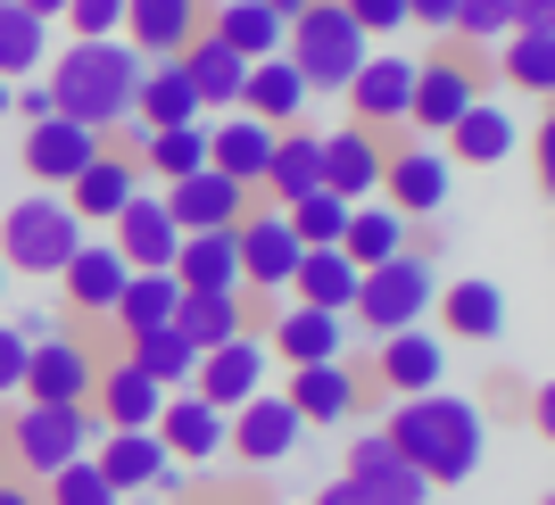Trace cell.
<instances>
[{
    "mask_svg": "<svg viewBox=\"0 0 555 505\" xmlns=\"http://www.w3.org/2000/svg\"><path fill=\"white\" fill-rule=\"evenodd\" d=\"M382 439H390L398 456L415 464L431 489H456L481 472L489 456V423L473 398L456 390H423V398H390V414H382Z\"/></svg>",
    "mask_w": 555,
    "mask_h": 505,
    "instance_id": "cell-1",
    "label": "cell"
},
{
    "mask_svg": "<svg viewBox=\"0 0 555 505\" xmlns=\"http://www.w3.org/2000/svg\"><path fill=\"white\" fill-rule=\"evenodd\" d=\"M50 108L67 116V125H92V133H116L125 116H133V83H141V50L125 42V34H108V42H67L50 50Z\"/></svg>",
    "mask_w": 555,
    "mask_h": 505,
    "instance_id": "cell-2",
    "label": "cell"
},
{
    "mask_svg": "<svg viewBox=\"0 0 555 505\" xmlns=\"http://www.w3.org/2000/svg\"><path fill=\"white\" fill-rule=\"evenodd\" d=\"M0 448H9V472H17V481L42 489L50 472H67L75 456L100 448V414L92 406H34V398H17V414L0 423Z\"/></svg>",
    "mask_w": 555,
    "mask_h": 505,
    "instance_id": "cell-3",
    "label": "cell"
},
{
    "mask_svg": "<svg viewBox=\"0 0 555 505\" xmlns=\"http://www.w3.org/2000/svg\"><path fill=\"white\" fill-rule=\"evenodd\" d=\"M282 59L307 75V92H348V75L373 59V34L348 17L340 0H315V9H299L282 25Z\"/></svg>",
    "mask_w": 555,
    "mask_h": 505,
    "instance_id": "cell-4",
    "label": "cell"
},
{
    "mask_svg": "<svg viewBox=\"0 0 555 505\" xmlns=\"http://www.w3.org/2000/svg\"><path fill=\"white\" fill-rule=\"evenodd\" d=\"M431 299H440V274H431V257L398 249V257H382V266H365V274H357L348 323H357L365 340H390V332H406V323L431 315Z\"/></svg>",
    "mask_w": 555,
    "mask_h": 505,
    "instance_id": "cell-5",
    "label": "cell"
},
{
    "mask_svg": "<svg viewBox=\"0 0 555 505\" xmlns=\"http://www.w3.org/2000/svg\"><path fill=\"white\" fill-rule=\"evenodd\" d=\"M83 249V224H75V207L59 191H25L9 216H0V266L9 274H42L59 282V266Z\"/></svg>",
    "mask_w": 555,
    "mask_h": 505,
    "instance_id": "cell-6",
    "label": "cell"
},
{
    "mask_svg": "<svg viewBox=\"0 0 555 505\" xmlns=\"http://www.w3.org/2000/svg\"><path fill=\"white\" fill-rule=\"evenodd\" d=\"M448 191H456V166H448L440 141H390V158H382V207H398L406 224L423 216H440Z\"/></svg>",
    "mask_w": 555,
    "mask_h": 505,
    "instance_id": "cell-7",
    "label": "cell"
},
{
    "mask_svg": "<svg viewBox=\"0 0 555 505\" xmlns=\"http://www.w3.org/2000/svg\"><path fill=\"white\" fill-rule=\"evenodd\" d=\"M299 439H307V423L291 414V398H282V390H257L249 406L224 414V456H241L249 472L291 464V456H299Z\"/></svg>",
    "mask_w": 555,
    "mask_h": 505,
    "instance_id": "cell-8",
    "label": "cell"
},
{
    "mask_svg": "<svg viewBox=\"0 0 555 505\" xmlns=\"http://www.w3.org/2000/svg\"><path fill=\"white\" fill-rule=\"evenodd\" d=\"M232 241H241V290H291V274H299L307 249H299V232H291V216H282L274 199L241 207Z\"/></svg>",
    "mask_w": 555,
    "mask_h": 505,
    "instance_id": "cell-9",
    "label": "cell"
},
{
    "mask_svg": "<svg viewBox=\"0 0 555 505\" xmlns=\"http://www.w3.org/2000/svg\"><path fill=\"white\" fill-rule=\"evenodd\" d=\"M92 464L108 472V489H116V497H133V489H150L158 505H175V497H183V464H175V456L158 448V431H100Z\"/></svg>",
    "mask_w": 555,
    "mask_h": 505,
    "instance_id": "cell-10",
    "label": "cell"
},
{
    "mask_svg": "<svg viewBox=\"0 0 555 505\" xmlns=\"http://www.w3.org/2000/svg\"><path fill=\"white\" fill-rule=\"evenodd\" d=\"M92 373H100L92 348L75 340V332H50V340L25 348L17 398H34V406H92Z\"/></svg>",
    "mask_w": 555,
    "mask_h": 505,
    "instance_id": "cell-11",
    "label": "cell"
},
{
    "mask_svg": "<svg viewBox=\"0 0 555 505\" xmlns=\"http://www.w3.org/2000/svg\"><path fill=\"white\" fill-rule=\"evenodd\" d=\"M473 100H481V67L473 59H415V100H406L415 141H440Z\"/></svg>",
    "mask_w": 555,
    "mask_h": 505,
    "instance_id": "cell-12",
    "label": "cell"
},
{
    "mask_svg": "<svg viewBox=\"0 0 555 505\" xmlns=\"http://www.w3.org/2000/svg\"><path fill=\"white\" fill-rule=\"evenodd\" d=\"M108 241H116V257H125L133 274H166V266H175V249H183V224L166 216V191H150V183H141L133 199L116 207Z\"/></svg>",
    "mask_w": 555,
    "mask_h": 505,
    "instance_id": "cell-13",
    "label": "cell"
},
{
    "mask_svg": "<svg viewBox=\"0 0 555 505\" xmlns=\"http://www.w3.org/2000/svg\"><path fill=\"white\" fill-rule=\"evenodd\" d=\"M141 183H150V174H141V158H133V150H116V141H100V158L83 166V174H75V183L59 191V199L75 207V224H83V232H108V224H116V207L133 199Z\"/></svg>",
    "mask_w": 555,
    "mask_h": 505,
    "instance_id": "cell-14",
    "label": "cell"
},
{
    "mask_svg": "<svg viewBox=\"0 0 555 505\" xmlns=\"http://www.w3.org/2000/svg\"><path fill=\"white\" fill-rule=\"evenodd\" d=\"M373 381L390 398H423L448 381V340L440 332H423V323H406V332H390V340H373Z\"/></svg>",
    "mask_w": 555,
    "mask_h": 505,
    "instance_id": "cell-15",
    "label": "cell"
},
{
    "mask_svg": "<svg viewBox=\"0 0 555 505\" xmlns=\"http://www.w3.org/2000/svg\"><path fill=\"white\" fill-rule=\"evenodd\" d=\"M266 390V340H224V348H199V365H191V398H208L216 414L249 406V398Z\"/></svg>",
    "mask_w": 555,
    "mask_h": 505,
    "instance_id": "cell-16",
    "label": "cell"
},
{
    "mask_svg": "<svg viewBox=\"0 0 555 505\" xmlns=\"http://www.w3.org/2000/svg\"><path fill=\"white\" fill-rule=\"evenodd\" d=\"M357 497H373V505H431V481H423L415 464L398 456L382 431H357V448H348V472H340Z\"/></svg>",
    "mask_w": 555,
    "mask_h": 505,
    "instance_id": "cell-17",
    "label": "cell"
},
{
    "mask_svg": "<svg viewBox=\"0 0 555 505\" xmlns=\"http://www.w3.org/2000/svg\"><path fill=\"white\" fill-rule=\"evenodd\" d=\"M125 282H133V266L116 257V241H100V232H83V249L59 266V290H67L75 315H116V299H125Z\"/></svg>",
    "mask_w": 555,
    "mask_h": 505,
    "instance_id": "cell-18",
    "label": "cell"
},
{
    "mask_svg": "<svg viewBox=\"0 0 555 505\" xmlns=\"http://www.w3.org/2000/svg\"><path fill=\"white\" fill-rule=\"evenodd\" d=\"M440 150H448V166H506L514 150H522V116L506 108V100H473V108L456 116L440 133Z\"/></svg>",
    "mask_w": 555,
    "mask_h": 505,
    "instance_id": "cell-19",
    "label": "cell"
},
{
    "mask_svg": "<svg viewBox=\"0 0 555 505\" xmlns=\"http://www.w3.org/2000/svg\"><path fill=\"white\" fill-rule=\"evenodd\" d=\"M100 141L108 133H92V125H67V116H42V125H25V174L42 191H67L83 166L100 158Z\"/></svg>",
    "mask_w": 555,
    "mask_h": 505,
    "instance_id": "cell-20",
    "label": "cell"
},
{
    "mask_svg": "<svg viewBox=\"0 0 555 505\" xmlns=\"http://www.w3.org/2000/svg\"><path fill=\"white\" fill-rule=\"evenodd\" d=\"M158 406H166V390L133 365V357H108V365L92 373V414H100V431H150V423H158Z\"/></svg>",
    "mask_w": 555,
    "mask_h": 505,
    "instance_id": "cell-21",
    "label": "cell"
},
{
    "mask_svg": "<svg viewBox=\"0 0 555 505\" xmlns=\"http://www.w3.org/2000/svg\"><path fill=\"white\" fill-rule=\"evenodd\" d=\"M406 100H415V59H382L373 50L365 67L348 75V125L390 133V125H406Z\"/></svg>",
    "mask_w": 555,
    "mask_h": 505,
    "instance_id": "cell-22",
    "label": "cell"
},
{
    "mask_svg": "<svg viewBox=\"0 0 555 505\" xmlns=\"http://www.w3.org/2000/svg\"><path fill=\"white\" fill-rule=\"evenodd\" d=\"M382 158H390V141L373 133V125H340V133H324V191H340L348 207L382 199Z\"/></svg>",
    "mask_w": 555,
    "mask_h": 505,
    "instance_id": "cell-23",
    "label": "cell"
},
{
    "mask_svg": "<svg viewBox=\"0 0 555 505\" xmlns=\"http://www.w3.org/2000/svg\"><path fill=\"white\" fill-rule=\"evenodd\" d=\"M141 59H183L191 34H208V0H125V25H116Z\"/></svg>",
    "mask_w": 555,
    "mask_h": 505,
    "instance_id": "cell-24",
    "label": "cell"
},
{
    "mask_svg": "<svg viewBox=\"0 0 555 505\" xmlns=\"http://www.w3.org/2000/svg\"><path fill=\"white\" fill-rule=\"evenodd\" d=\"M150 431H158V448L175 464H224V414H216L208 398H191V390H166Z\"/></svg>",
    "mask_w": 555,
    "mask_h": 505,
    "instance_id": "cell-25",
    "label": "cell"
},
{
    "mask_svg": "<svg viewBox=\"0 0 555 505\" xmlns=\"http://www.w3.org/2000/svg\"><path fill=\"white\" fill-rule=\"evenodd\" d=\"M431 323H440L448 340H473L489 348L498 332H506V290L481 274H464V282H440V299H431Z\"/></svg>",
    "mask_w": 555,
    "mask_h": 505,
    "instance_id": "cell-26",
    "label": "cell"
},
{
    "mask_svg": "<svg viewBox=\"0 0 555 505\" xmlns=\"http://www.w3.org/2000/svg\"><path fill=\"white\" fill-rule=\"evenodd\" d=\"M199 92H191L183 59H141V83H133V125L141 133H166V125H199Z\"/></svg>",
    "mask_w": 555,
    "mask_h": 505,
    "instance_id": "cell-27",
    "label": "cell"
},
{
    "mask_svg": "<svg viewBox=\"0 0 555 505\" xmlns=\"http://www.w3.org/2000/svg\"><path fill=\"white\" fill-rule=\"evenodd\" d=\"M266 357H282V365H332V357H348V315H324V307H299V299H291L274 315Z\"/></svg>",
    "mask_w": 555,
    "mask_h": 505,
    "instance_id": "cell-28",
    "label": "cell"
},
{
    "mask_svg": "<svg viewBox=\"0 0 555 505\" xmlns=\"http://www.w3.org/2000/svg\"><path fill=\"white\" fill-rule=\"evenodd\" d=\"M257 191H266L274 207L307 199V191H324V133L282 125V133H274V158H266V174H257Z\"/></svg>",
    "mask_w": 555,
    "mask_h": 505,
    "instance_id": "cell-29",
    "label": "cell"
},
{
    "mask_svg": "<svg viewBox=\"0 0 555 505\" xmlns=\"http://www.w3.org/2000/svg\"><path fill=\"white\" fill-rule=\"evenodd\" d=\"M166 274L183 282V290L241 299V241H232V224H216V232H183V249H175V266H166Z\"/></svg>",
    "mask_w": 555,
    "mask_h": 505,
    "instance_id": "cell-30",
    "label": "cell"
},
{
    "mask_svg": "<svg viewBox=\"0 0 555 505\" xmlns=\"http://www.w3.org/2000/svg\"><path fill=\"white\" fill-rule=\"evenodd\" d=\"M241 207H249V191L224 183L216 166H199V174H183V183H166V216L183 232H216V224H241Z\"/></svg>",
    "mask_w": 555,
    "mask_h": 505,
    "instance_id": "cell-31",
    "label": "cell"
},
{
    "mask_svg": "<svg viewBox=\"0 0 555 505\" xmlns=\"http://www.w3.org/2000/svg\"><path fill=\"white\" fill-rule=\"evenodd\" d=\"M266 158H274V125H257V116H241V108H232L224 125H208V166L224 174V183L257 191Z\"/></svg>",
    "mask_w": 555,
    "mask_h": 505,
    "instance_id": "cell-32",
    "label": "cell"
},
{
    "mask_svg": "<svg viewBox=\"0 0 555 505\" xmlns=\"http://www.w3.org/2000/svg\"><path fill=\"white\" fill-rule=\"evenodd\" d=\"M307 100H315V92H307V75L291 67V59H257V67H249V83H241V116L274 125V133H282V125H299V116H307Z\"/></svg>",
    "mask_w": 555,
    "mask_h": 505,
    "instance_id": "cell-33",
    "label": "cell"
},
{
    "mask_svg": "<svg viewBox=\"0 0 555 505\" xmlns=\"http://www.w3.org/2000/svg\"><path fill=\"white\" fill-rule=\"evenodd\" d=\"M291 414L299 423H348L357 414V373H348V357H332V365H291Z\"/></svg>",
    "mask_w": 555,
    "mask_h": 505,
    "instance_id": "cell-34",
    "label": "cell"
},
{
    "mask_svg": "<svg viewBox=\"0 0 555 505\" xmlns=\"http://www.w3.org/2000/svg\"><path fill=\"white\" fill-rule=\"evenodd\" d=\"M183 75H191V92H199V108H241V83H249V59L241 50H224L216 34H191L183 42Z\"/></svg>",
    "mask_w": 555,
    "mask_h": 505,
    "instance_id": "cell-35",
    "label": "cell"
},
{
    "mask_svg": "<svg viewBox=\"0 0 555 505\" xmlns=\"http://www.w3.org/2000/svg\"><path fill=\"white\" fill-rule=\"evenodd\" d=\"M208 34L224 50H241V59H282V17L266 9V0H208Z\"/></svg>",
    "mask_w": 555,
    "mask_h": 505,
    "instance_id": "cell-36",
    "label": "cell"
},
{
    "mask_svg": "<svg viewBox=\"0 0 555 505\" xmlns=\"http://www.w3.org/2000/svg\"><path fill=\"white\" fill-rule=\"evenodd\" d=\"M406 249V216L398 207H382V199H365V207H348V224H340V257L365 274V266H382V257H398Z\"/></svg>",
    "mask_w": 555,
    "mask_h": 505,
    "instance_id": "cell-37",
    "label": "cell"
},
{
    "mask_svg": "<svg viewBox=\"0 0 555 505\" xmlns=\"http://www.w3.org/2000/svg\"><path fill=\"white\" fill-rule=\"evenodd\" d=\"M282 299H299V307H324V315H348V299H357V266H348L340 249H307L299 257V274H291V290Z\"/></svg>",
    "mask_w": 555,
    "mask_h": 505,
    "instance_id": "cell-38",
    "label": "cell"
},
{
    "mask_svg": "<svg viewBox=\"0 0 555 505\" xmlns=\"http://www.w3.org/2000/svg\"><path fill=\"white\" fill-rule=\"evenodd\" d=\"M125 357H133L158 390H191V365H199V348L175 332V323H150V332H125Z\"/></svg>",
    "mask_w": 555,
    "mask_h": 505,
    "instance_id": "cell-39",
    "label": "cell"
},
{
    "mask_svg": "<svg viewBox=\"0 0 555 505\" xmlns=\"http://www.w3.org/2000/svg\"><path fill=\"white\" fill-rule=\"evenodd\" d=\"M50 67V17H34V9H17V0H0V75L9 83H25V75Z\"/></svg>",
    "mask_w": 555,
    "mask_h": 505,
    "instance_id": "cell-40",
    "label": "cell"
},
{
    "mask_svg": "<svg viewBox=\"0 0 555 505\" xmlns=\"http://www.w3.org/2000/svg\"><path fill=\"white\" fill-rule=\"evenodd\" d=\"M175 332H183L191 348H224V340H241V332H249V307H241V299H216V290H183Z\"/></svg>",
    "mask_w": 555,
    "mask_h": 505,
    "instance_id": "cell-41",
    "label": "cell"
},
{
    "mask_svg": "<svg viewBox=\"0 0 555 505\" xmlns=\"http://www.w3.org/2000/svg\"><path fill=\"white\" fill-rule=\"evenodd\" d=\"M141 174H158V183H183V174H199L208 166V125H166V133H150L133 150Z\"/></svg>",
    "mask_w": 555,
    "mask_h": 505,
    "instance_id": "cell-42",
    "label": "cell"
},
{
    "mask_svg": "<svg viewBox=\"0 0 555 505\" xmlns=\"http://www.w3.org/2000/svg\"><path fill=\"white\" fill-rule=\"evenodd\" d=\"M498 75H506L514 92L547 100L555 92V34H506L498 42Z\"/></svg>",
    "mask_w": 555,
    "mask_h": 505,
    "instance_id": "cell-43",
    "label": "cell"
},
{
    "mask_svg": "<svg viewBox=\"0 0 555 505\" xmlns=\"http://www.w3.org/2000/svg\"><path fill=\"white\" fill-rule=\"evenodd\" d=\"M175 307H183V282H175V274H133L108 323H125V332H150V323H175Z\"/></svg>",
    "mask_w": 555,
    "mask_h": 505,
    "instance_id": "cell-44",
    "label": "cell"
},
{
    "mask_svg": "<svg viewBox=\"0 0 555 505\" xmlns=\"http://www.w3.org/2000/svg\"><path fill=\"white\" fill-rule=\"evenodd\" d=\"M282 216H291V232H299V249H340L348 199H340V191H307V199H291Z\"/></svg>",
    "mask_w": 555,
    "mask_h": 505,
    "instance_id": "cell-45",
    "label": "cell"
},
{
    "mask_svg": "<svg viewBox=\"0 0 555 505\" xmlns=\"http://www.w3.org/2000/svg\"><path fill=\"white\" fill-rule=\"evenodd\" d=\"M42 505H116V489H108V472H100L92 456H75L67 472L42 481Z\"/></svg>",
    "mask_w": 555,
    "mask_h": 505,
    "instance_id": "cell-46",
    "label": "cell"
},
{
    "mask_svg": "<svg viewBox=\"0 0 555 505\" xmlns=\"http://www.w3.org/2000/svg\"><path fill=\"white\" fill-rule=\"evenodd\" d=\"M456 42L489 50V42H506L514 34V0H456V25H448Z\"/></svg>",
    "mask_w": 555,
    "mask_h": 505,
    "instance_id": "cell-47",
    "label": "cell"
},
{
    "mask_svg": "<svg viewBox=\"0 0 555 505\" xmlns=\"http://www.w3.org/2000/svg\"><path fill=\"white\" fill-rule=\"evenodd\" d=\"M59 17L75 25V42H108L116 25H125V0H67Z\"/></svg>",
    "mask_w": 555,
    "mask_h": 505,
    "instance_id": "cell-48",
    "label": "cell"
},
{
    "mask_svg": "<svg viewBox=\"0 0 555 505\" xmlns=\"http://www.w3.org/2000/svg\"><path fill=\"white\" fill-rule=\"evenodd\" d=\"M340 9H348V17H357V25H365L373 42H382V34H398V25H406V0H340Z\"/></svg>",
    "mask_w": 555,
    "mask_h": 505,
    "instance_id": "cell-49",
    "label": "cell"
},
{
    "mask_svg": "<svg viewBox=\"0 0 555 505\" xmlns=\"http://www.w3.org/2000/svg\"><path fill=\"white\" fill-rule=\"evenodd\" d=\"M9 116H25V125H42V116H59V108H50V83H42V75H25V83H9Z\"/></svg>",
    "mask_w": 555,
    "mask_h": 505,
    "instance_id": "cell-50",
    "label": "cell"
},
{
    "mask_svg": "<svg viewBox=\"0 0 555 505\" xmlns=\"http://www.w3.org/2000/svg\"><path fill=\"white\" fill-rule=\"evenodd\" d=\"M17 381H25V332H17V323H0V398L17 390Z\"/></svg>",
    "mask_w": 555,
    "mask_h": 505,
    "instance_id": "cell-51",
    "label": "cell"
},
{
    "mask_svg": "<svg viewBox=\"0 0 555 505\" xmlns=\"http://www.w3.org/2000/svg\"><path fill=\"white\" fill-rule=\"evenodd\" d=\"M406 25H423V34H448V25H456V0H406Z\"/></svg>",
    "mask_w": 555,
    "mask_h": 505,
    "instance_id": "cell-52",
    "label": "cell"
},
{
    "mask_svg": "<svg viewBox=\"0 0 555 505\" xmlns=\"http://www.w3.org/2000/svg\"><path fill=\"white\" fill-rule=\"evenodd\" d=\"M514 34H555V0H514Z\"/></svg>",
    "mask_w": 555,
    "mask_h": 505,
    "instance_id": "cell-53",
    "label": "cell"
},
{
    "mask_svg": "<svg viewBox=\"0 0 555 505\" xmlns=\"http://www.w3.org/2000/svg\"><path fill=\"white\" fill-rule=\"evenodd\" d=\"M0 505H42V489H34V481H17V472H9V481H0Z\"/></svg>",
    "mask_w": 555,
    "mask_h": 505,
    "instance_id": "cell-54",
    "label": "cell"
},
{
    "mask_svg": "<svg viewBox=\"0 0 555 505\" xmlns=\"http://www.w3.org/2000/svg\"><path fill=\"white\" fill-rule=\"evenodd\" d=\"M315 505H373V497H357L348 481H324V489H315Z\"/></svg>",
    "mask_w": 555,
    "mask_h": 505,
    "instance_id": "cell-55",
    "label": "cell"
},
{
    "mask_svg": "<svg viewBox=\"0 0 555 505\" xmlns=\"http://www.w3.org/2000/svg\"><path fill=\"white\" fill-rule=\"evenodd\" d=\"M17 9H34V17H50V25H59V9H67V0H17Z\"/></svg>",
    "mask_w": 555,
    "mask_h": 505,
    "instance_id": "cell-56",
    "label": "cell"
},
{
    "mask_svg": "<svg viewBox=\"0 0 555 505\" xmlns=\"http://www.w3.org/2000/svg\"><path fill=\"white\" fill-rule=\"evenodd\" d=\"M266 9H274V17L291 25V17H299V9H315V0H266Z\"/></svg>",
    "mask_w": 555,
    "mask_h": 505,
    "instance_id": "cell-57",
    "label": "cell"
},
{
    "mask_svg": "<svg viewBox=\"0 0 555 505\" xmlns=\"http://www.w3.org/2000/svg\"><path fill=\"white\" fill-rule=\"evenodd\" d=\"M0 125H9V75H0Z\"/></svg>",
    "mask_w": 555,
    "mask_h": 505,
    "instance_id": "cell-58",
    "label": "cell"
},
{
    "mask_svg": "<svg viewBox=\"0 0 555 505\" xmlns=\"http://www.w3.org/2000/svg\"><path fill=\"white\" fill-rule=\"evenodd\" d=\"M0 481H9V448H0Z\"/></svg>",
    "mask_w": 555,
    "mask_h": 505,
    "instance_id": "cell-59",
    "label": "cell"
},
{
    "mask_svg": "<svg viewBox=\"0 0 555 505\" xmlns=\"http://www.w3.org/2000/svg\"><path fill=\"white\" fill-rule=\"evenodd\" d=\"M0 290H9V266H0Z\"/></svg>",
    "mask_w": 555,
    "mask_h": 505,
    "instance_id": "cell-60",
    "label": "cell"
},
{
    "mask_svg": "<svg viewBox=\"0 0 555 505\" xmlns=\"http://www.w3.org/2000/svg\"><path fill=\"white\" fill-rule=\"evenodd\" d=\"M0 423H9V406H0Z\"/></svg>",
    "mask_w": 555,
    "mask_h": 505,
    "instance_id": "cell-61",
    "label": "cell"
}]
</instances>
